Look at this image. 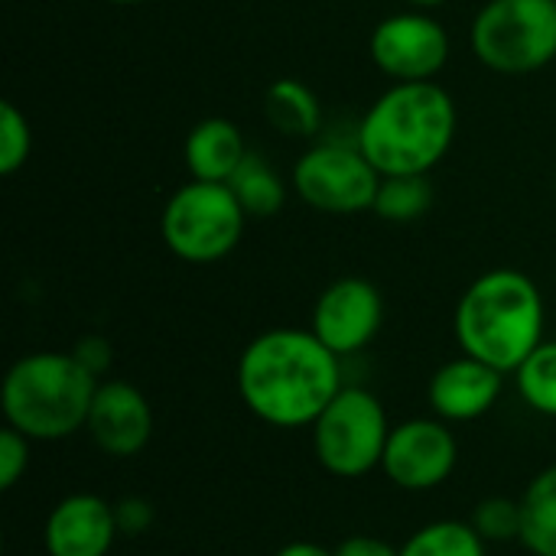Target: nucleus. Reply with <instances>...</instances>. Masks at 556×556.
I'll return each instance as SVG.
<instances>
[{
    "label": "nucleus",
    "instance_id": "nucleus-24",
    "mask_svg": "<svg viewBox=\"0 0 556 556\" xmlns=\"http://www.w3.org/2000/svg\"><path fill=\"white\" fill-rule=\"evenodd\" d=\"M29 437L13 427L0 430V489L10 492L29 469Z\"/></svg>",
    "mask_w": 556,
    "mask_h": 556
},
{
    "label": "nucleus",
    "instance_id": "nucleus-23",
    "mask_svg": "<svg viewBox=\"0 0 556 556\" xmlns=\"http://www.w3.org/2000/svg\"><path fill=\"white\" fill-rule=\"evenodd\" d=\"M29 150H33V130H29L26 114L13 101H3L0 104V173L3 176L20 173L29 160Z\"/></svg>",
    "mask_w": 556,
    "mask_h": 556
},
{
    "label": "nucleus",
    "instance_id": "nucleus-26",
    "mask_svg": "<svg viewBox=\"0 0 556 556\" xmlns=\"http://www.w3.org/2000/svg\"><path fill=\"white\" fill-rule=\"evenodd\" d=\"M81 368H88L98 381H104L111 362H114V352H111V342L104 336H81L72 349H68Z\"/></svg>",
    "mask_w": 556,
    "mask_h": 556
},
{
    "label": "nucleus",
    "instance_id": "nucleus-21",
    "mask_svg": "<svg viewBox=\"0 0 556 556\" xmlns=\"http://www.w3.org/2000/svg\"><path fill=\"white\" fill-rule=\"evenodd\" d=\"M515 384L521 401L541 414L556 420V339H544L515 371Z\"/></svg>",
    "mask_w": 556,
    "mask_h": 556
},
{
    "label": "nucleus",
    "instance_id": "nucleus-22",
    "mask_svg": "<svg viewBox=\"0 0 556 556\" xmlns=\"http://www.w3.org/2000/svg\"><path fill=\"white\" fill-rule=\"evenodd\" d=\"M472 528L485 544H511L521 541V498L508 495H489L472 511Z\"/></svg>",
    "mask_w": 556,
    "mask_h": 556
},
{
    "label": "nucleus",
    "instance_id": "nucleus-12",
    "mask_svg": "<svg viewBox=\"0 0 556 556\" xmlns=\"http://www.w3.org/2000/svg\"><path fill=\"white\" fill-rule=\"evenodd\" d=\"M85 430L104 456L130 459L153 440V407L130 381H101Z\"/></svg>",
    "mask_w": 556,
    "mask_h": 556
},
{
    "label": "nucleus",
    "instance_id": "nucleus-8",
    "mask_svg": "<svg viewBox=\"0 0 556 556\" xmlns=\"http://www.w3.org/2000/svg\"><path fill=\"white\" fill-rule=\"evenodd\" d=\"M381 173L358 143H316L293 166L296 195L323 215H358L375 205Z\"/></svg>",
    "mask_w": 556,
    "mask_h": 556
},
{
    "label": "nucleus",
    "instance_id": "nucleus-27",
    "mask_svg": "<svg viewBox=\"0 0 556 556\" xmlns=\"http://www.w3.org/2000/svg\"><path fill=\"white\" fill-rule=\"evenodd\" d=\"M336 556H401V547L375 534H352L336 547Z\"/></svg>",
    "mask_w": 556,
    "mask_h": 556
},
{
    "label": "nucleus",
    "instance_id": "nucleus-10",
    "mask_svg": "<svg viewBox=\"0 0 556 556\" xmlns=\"http://www.w3.org/2000/svg\"><path fill=\"white\" fill-rule=\"evenodd\" d=\"M368 49L388 78L433 81L450 59V36L427 10H404L375 26Z\"/></svg>",
    "mask_w": 556,
    "mask_h": 556
},
{
    "label": "nucleus",
    "instance_id": "nucleus-9",
    "mask_svg": "<svg viewBox=\"0 0 556 556\" xmlns=\"http://www.w3.org/2000/svg\"><path fill=\"white\" fill-rule=\"evenodd\" d=\"M456 463L459 443L450 424L440 417H410L394 424L381 472L404 492H433L450 482Z\"/></svg>",
    "mask_w": 556,
    "mask_h": 556
},
{
    "label": "nucleus",
    "instance_id": "nucleus-29",
    "mask_svg": "<svg viewBox=\"0 0 556 556\" xmlns=\"http://www.w3.org/2000/svg\"><path fill=\"white\" fill-rule=\"evenodd\" d=\"M414 10H433V7H443L446 0H407Z\"/></svg>",
    "mask_w": 556,
    "mask_h": 556
},
{
    "label": "nucleus",
    "instance_id": "nucleus-1",
    "mask_svg": "<svg viewBox=\"0 0 556 556\" xmlns=\"http://www.w3.org/2000/svg\"><path fill=\"white\" fill-rule=\"evenodd\" d=\"M342 358L313 329H267L238 358L235 384L244 407L267 427H313L326 404L345 388Z\"/></svg>",
    "mask_w": 556,
    "mask_h": 556
},
{
    "label": "nucleus",
    "instance_id": "nucleus-2",
    "mask_svg": "<svg viewBox=\"0 0 556 556\" xmlns=\"http://www.w3.org/2000/svg\"><path fill=\"white\" fill-rule=\"evenodd\" d=\"M456 104L437 81H394L362 117L358 150L381 176H427L453 147Z\"/></svg>",
    "mask_w": 556,
    "mask_h": 556
},
{
    "label": "nucleus",
    "instance_id": "nucleus-16",
    "mask_svg": "<svg viewBox=\"0 0 556 556\" xmlns=\"http://www.w3.org/2000/svg\"><path fill=\"white\" fill-rule=\"evenodd\" d=\"M264 121L283 137H313L323 127L316 91L300 78H277L264 91Z\"/></svg>",
    "mask_w": 556,
    "mask_h": 556
},
{
    "label": "nucleus",
    "instance_id": "nucleus-14",
    "mask_svg": "<svg viewBox=\"0 0 556 556\" xmlns=\"http://www.w3.org/2000/svg\"><path fill=\"white\" fill-rule=\"evenodd\" d=\"M505 391V371L472 358L459 355L446 365H440L427 384V401L433 417L446 424H472L482 420Z\"/></svg>",
    "mask_w": 556,
    "mask_h": 556
},
{
    "label": "nucleus",
    "instance_id": "nucleus-13",
    "mask_svg": "<svg viewBox=\"0 0 556 556\" xmlns=\"http://www.w3.org/2000/svg\"><path fill=\"white\" fill-rule=\"evenodd\" d=\"M117 538L114 505L94 492L65 495L42 525V547L49 556H108Z\"/></svg>",
    "mask_w": 556,
    "mask_h": 556
},
{
    "label": "nucleus",
    "instance_id": "nucleus-30",
    "mask_svg": "<svg viewBox=\"0 0 556 556\" xmlns=\"http://www.w3.org/2000/svg\"><path fill=\"white\" fill-rule=\"evenodd\" d=\"M104 3H117V7H130V3H147V0H104Z\"/></svg>",
    "mask_w": 556,
    "mask_h": 556
},
{
    "label": "nucleus",
    "instance_id": "nucleus-20",
    "mask_svg": "<svg viewBox=\"0 0 556 556\" xmlns=\"http://www.w3.org/2000/svg\"><path fill=\"white\" fill-rule=\"evenodd\" d=\"M433 205V186L427 176H381L371 212L384 222H417Z\"/></svg>",
    "mask_w": 556,
    "mask_h": 556
},
{
    "label": "nucleus",
    "instance_id": "nucleus-19",
    "mask_svg": "<svg viewBox=\"0 0 556 556\" xmlns=\"http://www.w3.org/2000/svg\"><path fill=\"white\" fill-rule=\"evenodd\" d=\"M485 541L472 528V521H433L414 531L404 544L401 556H485Z\"/></svg>",
    "mask_w": 556,
    "mask_h": 556
},
{
    "label": "nucleus",
    "instance_id": "nucleus-4",
    "mask_svg": "<svg viewBox=\"0 0 556 556\" xmlns=\"http://www.w3.org/2000/svg\"><path fill=\"white\" fill-rule=\"evenodd\" d=\"M98 378L72 352H29L16 358L0 388L7 427L33 443H59L85 430Z\"/></svg>",
    "mask_w": 556,
    "mask_h": 556
},
{
    "label": "nucleus",
    "instance_id": "nucleus-3",
    "mask_svg": "<svg viewBox=\"0 0 556 556\" xmlns=\"http://www.w3.org/2000/svg\"><path fill=\"white\" fill-rule=\"evenodd\" d=\"M547 306L541 287L511 267L476 277L456 303L453 332L463 355H472L505 375L544 342Z\"/></svg>",
    "mask_w": 556,
    "mask_h": 556
},
{
    "label": "nucleus",
    "instance_id": "nucleus-7",
    "mask_svg": "<svg viewBox=\"0 0 556 556\" xmlns=\"http://www.w3.org/2000/svg\"><path fill=\"white\" fill-rule=\"evenodd\" d=\"M472 49L502 75H528L556 59V0H489L472 23Z\"/></svg>",
    "mask_w": 556,
    "mask_h": 556
},
{
    "label": "nucleus",
    "instance_id": "nucleus-6",
    "mask_svg": "<svg viewBox=\"0 0 556 556\" xmlns=\"http://www.w3.org/2000/svg\"><path fill=\"white\" fill-rule=\"evenodd\" d=\"M391 420L384 404L365 388H342L313 420V453L336 479H362L381 469Z\"/></svg>",
    "mask_w": 556,
    "mask_h": 556
},
{
    "label": "nucleus",
    "instance_id": "nucleus-15",
    "mask_svg": "<svg viewBox=\"0 0 556 556\" xmlns=\"http://www.w3.org/2000/svg\"><path fill=\"white\" fill-rule=\"evenodd\" d=\"M248 153L251 150L244 143L241 127L228 117L199 121L189 130L186 147H182L186 169L192 173V179H202V182H228Z\"/></svg>",
    "mask_w": 556,
    "mask_h": 556
},
{
    "label": "nucleus",
    "instance_id": "nucleus-5",
    "mask_svg": "<svg viewBox=\"0 0 556 556\" xmlns=\"http://www.w3.org/2000/svg\"><path fill=\"white\" fill-rule=\"evenodd\" d=\"M244 208L228 182L192 179L179 186L160 218L166 248L186 264H215L228 257L244 235Z\"/></svg>",
    "mask_w": 556,
    "mask_h": 556
},
{
    "label": "nucleus",
    "instance_id": "nucleus-28",
    "mask_svg": "<svg viewBox=\"0 0 556 556\" xmlns=\"http://www.w3.org/2000/svg\"><path fill=\"white\" fill-rule=\"evenodd\" d=\"M274 556H336V551L313 544V541H293V544H283Z\"/></svg>",
    "mask_w": 556,
    "mask_h": 556
},
{
    "label": "nucleus",
    "instance_id": "nucleus-25",
    "mask_svg": "<svg viewBox=\"0 0 556 556\" xmlns=\"http://www.w3.org/2000/svg\"><path fill=\"white\" fill-rule=\"evenodd\" d=\"M114 518H117V531L124 538H140L143 531H150V525L156 521V511L147 498L140 495H130V498H121L114 505Z\"/></svg>",
    "mask_w": 556,
    "mask_h": 556
},
{
    "label": "nucleus",
    "instance_id": "nucleus-18",
    "mask_svg": "<svg viewBox=\"0 0 556 556\" xmlns=\"http://www.w3.org/2000/svg\"><path fill=\"white\" fill-rule=\"evenodd\" d=\"M228 189L235 192L248 218H274L287 202L283 176L257 153L244 156V163L228 179Z\"/></svg>",
    "mask_w": 556,
    "mask_h": 556
},
{
    "label": "nucleus",
    "instance_id": "nucleus-17",
    "mask_svg": "<svg viewBox=\"0 0 556 556\" xmlns=\"http://www.w3.org/2000/svg\"><path fill=\"white\" fill-rule=\"evenodd\" d=\"M521 544L531 556H556V463L541 469L521 495Z\"/></svg>",
    "mask_w": 556,
    "mask_h": 556
},
{
    "label": "nucleus",
    "instance_id": "nucleus-11",
    "mask_svg": "<svg viewBox=\"0 0 556 556\" xmlns=\"http://www.w3.org/2000/svg\"><path fill=\"white\" fill-rule=\"evenodd\" d=\"M384 323V300L365 277L332 280L313 306V336L339 358L368 349Z\"/></svg>",
    "mask_w": 556,
    "mask_h": 556
}]
</instances>
